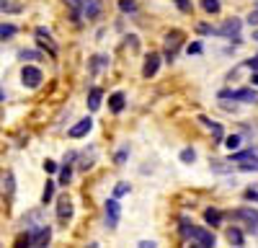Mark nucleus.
Segmentation results:
<instances>
[{
    "mask_svg": "<svg viewBox=\"0 0 258 248\" xmlns=\"http://www.w3.org/2000/svg\"><path fill=\"white\" fill-rule=\"evenodd\" d=\"M178 225H181V227H178L181 235H183L186 240H194V243H197V248H212L214 243H217V238H214L212 230H204V227H194V225L188 222V217H181Z\"/></svg>",
    "mask_w": 258,
    "mask_h": 248,
    "instance_id": "1",
    "label": "nucleus"
},
{
    "mask_svg": "<svg viewBox=\"0 0 258 248\" xmlns=\"http://www.w3.org/2000/svg\"><path fill=\"white\" fill-rule=\"evenodd\" d=\"M230 220L240 222L248 233H258V210H253V207H240V210L230 212Z\"/></svg>",
    "mask_w": 258,
    "mask_h": 248,
    "instance_id": "2",
    "label": "nucleus"
},
{
    "mask_svg": "<svg viewBox=\"0 0 258 248\" xmlns=\"http://www.w3.org/2000/svg\"><path fill=\"white\" fill-rule=\"evenodd\" d=\"M49 238H52V227L49 225H36V227H29V233H26V243L29 245H47L49 243Z\"/></svg>",
    "mask_w": 258,
    "mask_h": 248,
    "instance_id": "3",
    "label": "nucleus"
},
{
    "mask_svg": "<svg viewBox=\"0 0 258 248\" xmlns=\"http://www.w3.org/2000/svg\"><path fill=\"white\" fill-rule=\"evenodd\" d=\"M240 26H243L240 18H227L220 29H214V34H217V36H225V39H235V44H240V36H238Z\"/></svg>",
    "mask_w": 258,
    "mask_h": 248,
    "instance_id": "4",
    "label": "nucleus"
},
{
    "mask_svg": "<svg viewBox=\"0 0 258 248\" xmlns=\"http://www.w3.org/2000/svg\"><path fill=\"white\" fill-rule=\"evenodd\" d=\"M41 80H44V75H41V70L39 68H34V65H24V70H21V83H24L26 88H39L41 86Z\"/></svg>",
    "mask_w": 258,
    "mask_h": 248,
    "instance_id": "5",
    "label": "nucleus"
},
{
    "mask_svg": "<svg viewBox=\"0 0 258 248\" xmlns=\"http://www.w3.org/2000/svg\"><path fill=\"white\" fill-rule=\"evenodd\" d=\"M181 44H183V34H181V31H170V34L165 36V59H168V62L176 59Z\"/></svg>",
    "mask_w": 258,
    "mask_h": 248,
    "instance_id": "6",
    "label": "nucleus"
},
{
    "mask_svg": "<svg viewBox=\"0 0 258 248\" xmlns=\"http://www.w3.org/2000/svg\"><path fill=\"white\" fill-rule=\"evenodd\" d=\"M220 98H235V101H243V103H255L258 93L253 88H238V91H220Z\"/></svg>",
    "mask_w": 258,
    "mask_h": 248,
    "instance_id": "7",
    "label": "nucleus"
},
{
    "mask_svg": "<svg viewBox=\"0 0 258 248\" xmlns=\"http://www.w3.org/2000/svg\"><path fill=\"white\" fill-rule=\"evenodd\" d=\"M103 210H106V227H111V230H114V227L119 225V217H121V207H119V202H116V199H109Z\"/></svg>",
    "mask_w": 258,
    "mask_h": 248,
    "instance_id": "8",
    "label": "nucleus"
},
{
    "mask_svg": "<svg viewBox=\"0 0 258 248\" xmlns=\"http://www.w3.org/2000/svg\"><path fill=\"white\" fill-rule=\"evenodd\" d=\"M57 220L62 225H68L73 220V199L70 197H59L57 199Z\"/></svg>",
    "mask_w": 258,
    "mask_h": 248,
    "instance_id": "9",
    "label": "nucleus"
},
{
    "mask_svg": "<svg viewBox=\"0 0 258 248\" xmlns=\"http://www.w3.org/2000/svg\"><path fill=\"white\" fill-rule=\"evenodd\" d=\"M91 130H93V119H91V116H85V119H80L78 124H73L68 135H70L73 140H80V137H85V135H88Z\"/></svg>",
    "mask_w": 258,
    "mask_h": 248,
    "instance_id": "10",
    "label": "nucleus"
},
{
    "mask_svg": "<svg viewBox=\"0 0 258 248\" xmlns=\"http://www.w3.org/2000/svg\"><path fill=\"white\" fill-rule=\"evenodd\" d=\"M158 68H160V54H147L145 68H142V75H145V78H153V75L158 73Z\"/></svg>",
    "mask_w": 258,
    "mask_h": 248,
    "instance_id": "11",
    "label": "nucleus"
},
{
    "mask_svg": "<svg viewBox=\"0 0 258 248\" xmlns=\"http://www.w3.org/2000/svg\"><path fill=\"white\" fill-rule=\"evenodd\" d=\"M124 106H126V96H124L121 91H116V93H111V96H109V109H111L114 114H121V111H124Z\"/></svg>",
    "mask_w": 258,
    "mask_h": 248,
    "instance_id": "12",
    "label": "nucleus"
},
{
    "mask_svg": "<svg viewBox=\"0 0 258 248\" xmlns=\"http://www.w3.org/2000/svg\"><path fill=\"white\" fill-rule=\"evenodd\" d=\"M34 34H36V39L41 41V44H47V47H49V54H57V44L52 41V34H49L47 29H41V26H39Z\"/></svg>",
    "mask_w": 258,
    "mask_h": 248,
    "instance_id": "13",
    "label": "nucleus"
},
{
    "mask_svg": "<svg viewBox=\"0 0 258 248\" xmlns=\"http://www.w3.org/2000/svg\"><path fill=\"white\" fill-rule=\"evenodd\" d=\"M101 98H103V91H101L98 86H93V88L88 91V109H91V111H98V109H101Z\"/></svg>",
    "mask_w": 258,
    "mask_h": 248,
    "instance_id": "14",
    "label": "nucleus"
},
{
    "mask_svg": "<svg viewBox=\"0 0 258 248\" xmlns=\"http://www.w3.org/2000/svg\"><path fill=\"white\" fill-rule=\"evenodd\" d=\"M199 121L204 124V127H207V130H209L212 135H214V140H222V137H225V132H222V127H220L217 121H209L207 116H199Z\"/></svg>",
    "mask_w": 258,
    "mask_h": 248,
    "instance_id": "15",
    "label": "nucleus"
},
{
    "mask_svg": "<svg viewBox=\"0 0 258 248\" xmlns=\"http://www.w3.org/2000/svg\"><path fill=\"white\" fill-rule=\"evenodd\" d=\"M83 13H85V18H96L101 13V6L96 0H83Z\"/></svg>",
    "mask_w": 258,
    "mask_h": 248,
    "instance_id": "16",
    "label": "nucleus"
},
{
    "mask_svg": "<svg viewBox=\"0 0 258 248\" xmlns=\"http://www.w3.org/2000/svg\"><path fill=\"white\" fill-rule=\"evenodd\" d=\"M225 235H227V240H230L232 245H243V243H245V235H243L240 227H230Z\"/></svg>",
    "mask_w": 258,
    "mask_h": 248,
    "instance_id": "17",
    "label": "nucleus"
},
{
    "mask_svg": "<svg viewBox=\"0 0 258 248\" xmlns=\"http://www.w3.org/2000/svg\"><path fill=\"white\" fill-rule=\"evenodd\" d=\"M204 220H207V225H212V227H217V225H222V212L220 210H209L204 212Z\"/></svg>",
    "mask_w": 258,
    "mask_h": 248,
    "instance_id": "18",
    "label": "nucleus"
},
{
    "mask_svg": "<svg viewBox=\"0 0 258 248\" xmlns=\"http://www.w3.org/2000/svg\"><path fill=\"white\" fill-rule=\"evenodd\" d=\"M54 186H57V181H47V186H44V192H41V204H47V202H52V197H54Z\"/></svg>",
    "mask_w": 258,
    "mask_h": 248,
    "instance_id": "19",
    "label": "nucleus"
},
{
    "mask_svg": "<svg viewBox=\"0 0 258 248\" xmlns=\"http://www.w3.org/2000/svg\"><path fill=\"white\" fill-rule=\"evenodd\" d=\"M240 171H258V155H250V158L240 160Z\"/></svg>",
    "mask_w": 258,
    "mask_h": 248,
    "instance_id": "20",
    "label": "nucleus"
},
{
    "mask_svg": "<svg viewBox=\"0 0 258 248\" xmlns=\"http://www.w3.org/2000/svg\"><path fill=\"white\" fill-rule=\"evenodd\" d=\"M41 57H44V54H41V52H36V49H21L18 52V59H41Z\"/></svg>",
    "mask_w": 258,
    "mask_h": 248,
    "instance_id": "21",
    "label": "nucleus"
},
{
    "mask_svg": "<svg viewBox=\"0 0 258 248\" xmlns=\"http://www.w3.org/2000/svg\"><path fill=\"white\" fill-rule=\"evenodd\" d=\"M202 8L207 11V13H220V0H202Z\"/></svg>",
    "mask_w": 258,
    "mask_h": 248,
    "instance_id": "22",
    "label": "nucleus"
},
{
    "mask_svg": "<svg viewBox=\"0 0 258 248\" xmlns=\"http://www.w3.org/2000/svg\"><path fill=\"white\" fill-rule=\"evenodd\" d=\"M16 26L13 24H0V39H11V36H16Z\"/></svg>",
    "mask_w": 258,
    "mask_h": 248,
    "instance_id": "23",
    "label": "nucleus"
},
{
    "mask_svg": "<svg viewBox=\"0 0 258 248\" xmlns=\"http://www.w3.org/2000/svg\"><path fill=\"white\" fill-rule=\"evenodd\" d=\"M70 178H73V171H70V165H64V168L59 171V181H57V183H59V186H68Z\"/></svg>",
    "mask_w": 258,
    "mask_h": 248,
    "instance_id": "24",
    "label": "nucleus"
},
{
    "mask_svg": "<svg viewBox=\"0 0 258 248\" xmlns=\"http://www.w3.org/2000/svg\"><path fill=\"white\" fill-rule=\"evenodd\" d=\"M240 142H243V137H240V135H232V137H227V140H225L227 150H238V148H240Z\"/></svg>",
    "mask_w": 258,
    "mask_h": 248,
    "instance_id": "25",
    "label": "nucleus"
},
{
    "mask_svg": "<svg viewBox=\"0 0 258 248\" xmlns=\"http://www.w3.org/2000/svg\"><path fill=\"white\" fill-rule=\"evenodd\" d=\"M119 8L124 13H137V3H135V0H119Z\"/></svg>",
    "mask_w": 258,
    "mask_h": 248,
    "instance_id": "26",
    "label": "nucleus"
},
{
    "mask_svg": "<svg viewBox=\"0 0 258 248\" xmlns=\"http://www.w3.org/2000/svg\"><path fill=\"white\" fill-rule=\"evenodd\" d=\"M103 65H109V57H103V54H98V57H93V62H91V70L96 73V70H101Z\"/></svg>",
    "mask_w": 258,
    "mask_h": 248,
    "instance_id": "27",
    "label": "nucleus"
},
{
    "mask_svg": "<svg viewBox=\"0 0 258 248\" xmlns=\"http://www.w3.org/2000/svg\"><path fill=\"white\" fill-rule=\"evenodd\" d=\"M181 160H183V163H194V160H197V150H194V148L181 150Z\"/></svg>",
    "mask_w": 258,
    "mask_h": 248,
    "instance_id": "28",
    "label": "nucleus"
},
{
    "mask_svg": "<svg viewBox=\"0 0 258 248\" xmlns=\"http://www.w3.org/2000/svg\"><path fill=\"white\" fill-rule=\"evenodd\" d=\"M126 155H129V148H121V150L116 153V158H114V160H116V165H124V160H126Z\"/></svg>",
    "mask_w": 258,
    "mask_h": 248,
    "instance_id": "29",
    "label": "nucleus"
},
{
    "mask_svg": "<svg viewBox=\"0 0 258 248\" xmlns=\"http://www.w3.org/2000/svg\"><path fill=\"white\" fill-rule=\"evenodd\" d=\"M124 194H129V183H119L114 189V197H124Z\"/></svg>",
    "mask_w": 258,
    "mask_h": 248,
    "instance_id": "30",
    "label": "nucleus"
},
{
    "mask_svg": "<svg viewBox=\"0 0 258 248\" xmlns=\"http://www.w3.org/2000/svg\"><path fill=\"white\" fill-rule=\"evenodd\" d=\"M202 49H204V47H202V41H194V44H188L186 52H188V54H199Z\"/></svg>",
    "mask_w": 258,
    "mask_h": 248,
    "instance_id": "31",
    "label": "nucleus"
},
{
    "mask_svg": "<svg viewBox=\"0 0 258 248\" xmlns=\"http://www.w3.org/2000/svg\"><path fill=\"white\" fill-rule=\"evenodd\" d=\"M176 6H178L183 13H188V11H191V3H188V0H176Z\"/></svg>",
    "mask_w": 258,
    "mask_h": 248,
    "instance_id": "32",
    "label": "nucleus"
},
{
    "mask_svg": "<svg viewBox=\"0 0 258 248\" xmlns=\"http://www.w3.org/2000/svg\"><path fill=\"white\" fill-rule=\"evenodd\" d=\"M44 171H47V173H54V171H57V163H54V160H47V163H44Z\"/></svg>",
    "mask_w": 258,
    "mask_h": 248,
    "instance_id": "33",
    "label": "nucleus"
},
{
    "mask_svg": "<svg viewBox=\"0 0 258 248\" xmlns=\"http://www.w3.org/2000/svg\"><path fill=\"white\" fill-rule=\"evenodd\" d=\"M248 24H250V26H258V8H255V11L248 16Z\"/></svg>",
    "mask_w": 258,
    "mask_h": 248,
    "instance_id": "34",
    "label": "nucleus"
},
{
    "mask_svg": "<svg viewBox=\"0 0 258 248\" xmlns=\"http://www.w3.org/2000/svg\"><path fill=\"white\" fill-rule=\"evenodd\" d=\"M245 199H250V202H258V192H255V189H248V192H245Z\"/></svg>",
    "mask_w": 258,
    "mask_h": 248,
    "instance_id": "35",
    "label": "nucleus"
},
{
    "mask_svg": "<svg viewBox=\"0 0 258 248\" xmlns=\"http://www.w3.org/2000/svg\"><path fill=\"white\" fill-rule=\"evenodd\" d=\"M199 34H214V29L207 26V24H202V26H199Z\"/></svg>",
    "mask_w": 258,
    "mask_h": 248,
    "instance_id": "36",
    "label": "nucleus"
},
{
    "mask_svg": "<svg viewBox=\"0 0 258 248\" xmlns=\"http://www.w3.org/2000/svg\"><path fill=\"white\" fill-rule=\"evenodd\" d=\"M155 245H158L155 240H142V243H140V248H155Z\"/></svg>",
    "mask_w": 258,
    "mask_h": 248,
    "instance_id": "37",
    "label": "nucleus"
},
{
    "mask_svg": "<svg viewBox=\"0 0 258 248\" xmlns=\"http://www.w3.org/2000/svg\"><path fill=\"white\" fill-rule=\"evenodd\" d=\"M8 3H11V0H0V11H6V8H8Z\"/></svg>",
    "mask_w": 258,
    "mask_h": 248,
    "instance_id": "38",
    "label": "nucleus"
},
{
    "mask_svg": "<svg viewBox=\"0 0 258 248\" xmlns=\"http://www.w3.org/2000/svg\"><path fill=\"white\" fill-rule=\"evenodd\" d=\"M250 80H253V86H258V73H253V78H250Z\"/></svg>",
    "mask_w": 258,
    "mask_h": 248,
    "instance_id": "39",
    "label": "nucleus"
},
{
    "mask_svg": "<svg viewBox=\"0 0 258 248\" xmlns=\"http://www.w3.org/2000/svg\"><path fill=\"white\" fill-rule=\"evenodd\" d=\"M0 101H6V93H3V88H0Z\"/></svg>",
    "mask_w": 258,
    "mask_h": 248,
    "instance_id": "40",
    "label": "nucleus"
},
{
    "mask_svg": "<svg viewBox=\"0 0 258 248\" xmlns=\"http://www.w3.org/2000/svg\"><path fill=\"white\" fill-rule=\"evenodd\" d=\"M253 39H255V41H258V31H253Z\"/></svg>",
    "mask_w": 258,
    "mask_h": 248,
    "instance_id": "41",
    "label": "nucleus"
},
{
    "mask_svg": "<svg viewBox=\"0 0 258 248\" xmlns=\"http://www.w3.org/2000/svg\"><path fill=\"white\" fill-rule=\"evenodd\" d=\"M255 8H258V3H255Z\"/></svg>",
    "mask_w": 258,
    "mask_h": 248,
    "instance_id": "42",
    "label": "nucleus"
}]
</instances>
